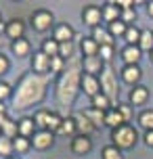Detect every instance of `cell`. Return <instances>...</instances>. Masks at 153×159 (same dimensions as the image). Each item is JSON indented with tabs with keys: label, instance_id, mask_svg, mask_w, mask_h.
I'll use <instances>...</instances> for the list:
<instances>
[{
	"label": "cell",
	"instance_id": "cell-1",
	"mask_svg": "<svg viewBox=\"0 0 153 159\" xmlns=\"http://www.w3.org/2000/svg\"><path fill=\"white\" fill-rule=\"evenodd\" d=\"M50 75H38V73H25L21 75L19 84H17L15 92H13V107L15 109H27L32 105H38L46 96V88H49Z\"/></svg>",
	"mask_w": 153,
	"mask_h": 159
},
{
	"label": "cell",
	"instance_id": "cell-2",
	"mask_svg": "<svg viewBox=\"0 0 153 159\" xmlns=\"http://www.w3.org/2000/svg\"><path fill=\"white\" fill-rule=\"evenodd\" d=\"M80 84H82V61L69 59V63L65 65L63 73L57 80V88H55L57 103L61 107H72L76 96H78Z\"/></svg>",
	"mask_w": 153,
	"mask_h": 159
},
{
	"label": "cell",
	"instance_id": "cell-3",
	"mask_svg": "<svg viewBox=\"0 0 153 159\" xmlns=\"http://www.w3.org/2000/svg\"><path fill=\"white\" fill-rule=\"evenodd\" d=\"M137 143H138V132H137L134 126L124 124V126L111 130V144L118 147L120 151H128V149H132Z\"/></svg>",
	"mask_w": 153,
	"mask_h": 159
},
{
	"label": "cell",
	"instance_id": "cell-4",
	"mask_svg": "<svg viewBox=\"0 0 153 159\" xmlns=\"http://www.w3.org/2000/svg\"><path fill=\"white\" fill-rule=\"evenodd\" d=\"M101 92L109 96V101L113 103V107H118V96H120V86H118V78L113 73V67L109 63L105 65L103 73H101Z\"/></svg>",
	"mask_w": 153,
	"mask_h": 159
},
{
	"label": "cell",
	"instance_id": "cell-5",
	"mask_svg": "<svg viewBox=\"0 0 153 159\" xmlns=\"http://www.w3.org/2000/svg\"><path fill=\"white\" fill-rule=\"evenodd\" d=\"M82 21L88 25V27H99V23L103 21V8H99L97 4H88V7H84L82 11Z\"/></svg>",
	"mask_w": 153,
	"mask_h": 159
},
{
	"label": "cell",
	"instance_id": "cell-6",
	"mask_svg": "<svg viewBox=\"0 0 153 159\" xmlns=\"http://www.w3.org/2000/svg\"><path fill=\"white\" fill-rule=\"evenodd\" d=\"M53 144H55V134L49 132V130H38V132L32 136V147L36 151H46Z\"/></svg>",
	"mask_w": 153,
	"mask_h": 159
},
{
	"label": "cell",
	"instance_id": "cell-7",
	"mask_svg": "<svg viewBox=\"0 0 153 159\" xmlns=\"http://www.w3.org/2000/svg\"><path fill=\"white\" fill-rule=\"evenodd\" d=\"M50 25H53V13L50 11H36L32 15V27L36 32H46L50 30Z\"/></svg>",
	"mask_w": 153,
	"mask_h": 159
},
{
	"label": "cell",
	"instance_id": "cell-8",
	"mask_svg": "<svg viewBox=\"0 0 153 159\" xmlns=\"http://www.w3.org/2000/svg\"><path fill=\"white\" fill-rule=\"evenodd\" d=\"M32 71L38 73V75H46V73L50 71V57L44 55L42 50L34 52V57H32Z\"/></svg>",
	"mask_w": 153,
	"mask_h": 159
},
{
	"label": "cell",
	"instance_id": "cell-9",
	"mask_svg": "<svg viewBox=\"0 0 153 159\" xmlns=\"http://www.w3.org/2000/svg\"><path fill=\"white\" fill-rule=\"evenodd\" d=\"M80 88L84 90V94L95 98V96L101 92V80L97 75H88V73H82V84Z\"/></svg>",
	"mask_w": 153,
	"mask_h": 159
},
{
	"label": "cell",
	"instance_id": "cell-10",
	"mask_svg": "<svg viewBox=\"0 0 153 159\" xmlns=\"http://www.w3.org/2000/svg\"><path fill=\"white\" fill-rule=\"evenodd\" d=\"M105 61L101 59V57H84L82 59V69H84V73H88V75H97L99 73H103L105 69Z\"/></svg>",
	"mask_w": 153,
	"mask_h": 159
},
{
	"label": "cell",
	"instance_id": "cell-11",
	"mask_svg": "<svg viewBox=\"0 0 153 159\" xmlns=\"http://www.w3.org/2000/svg\"><path fill=\"white\" fill-rule=\"evenodd\" d=\"M143 78V71L138 65H124L122 67V80L130 86H138V82Z\"/></svg>",
	"mask_w": 153,
	"mask_h": 159
},
{
	"label": "cell",
	"instance_id": "cell-12",
	"mask_svg": "<svg viewBox=\"0 0 153 159\" xmlns=\"http://www.w3.org/2000/svg\"><path fill=\"white\" fill-rule=\"evenodd\" d=\"M73 121H76V130H78V134H82V136H90L95 130H97V126H95L84 113H76V115H73Z\"/></svg>",
	"mask_w": 153,
	"mask_h": 159
},
{
	"label": "cell",
	"instance_id": "cell-13",
	"mask_svg": "<svg viewBox=\"0 0 153 159\" xmlns=\"http://www.w3.org/2000/svg\"><path fill=\"white\" fill-rule=\"evenodd\" d=\"M72 151L76 153V155H86V153L92 151V140H90V136H73L72 140Z\"/></svg>",
	"mask_w": 153,
	"mask_h": 159
},
{
	"label": "cell",
	"instance_id": "cell-14",
	"mask_svg": "<svg viewBox=\"0 0 153 159\" xmlns=\"http://www.w3.org/2000/svg\"><path fill=\"white\" fill-rule=\"evenodd\" d=\"M4 34H7L13 42H15V40H21L23 34H25V23L21 21V19H11V21L7 23V32Z\"/></svg>",
	"mask_w": 153,
	"mask_h": 159
},
{
	"label": "cell",
	"instance_id": "cell-15",
	"mask_svg": "<svg viewBox=\"0 0 153 159\" xmlns=\"http://www.w3.org/2000/svg\"><path fill=\"white\" fill-rule=\"evenodd\" d=\"M72 38H73V27L69 23H59L55 27V32H53V40H57L59 44L72 42Z\"/></svg>",
	"mask_w": 153,
	"mask_h": 159
},
{
	"label": "cell",
	"instance_id": "cell-16",
	"mask_svg": "<svg viewBox=\"0 0 153 159\" xmlns=\"http://www.w3.org/2000/svg\"><path fill=\"white\" fill-rule=\"evenodd\" d=\"M90 38L95 40L99 46H113V36L109 34V30H105L101 25L92 30V36H90Z\"/></svg>",
	"mask_w": 153,
	"mask_h": 159
},
{
	"label": "cell",
	"instance_id": "cell-17",
	"mask_svg": "<svg viewBox=\"0 0 153 159\" xmlns=\"http://www.w3.org/2000/svg\"><path fill=\"white\" fill-rule=\"evenodd\" d=\"M124 124H126V119H124V115L120 113L118 107H113V109H109V111L105 113V126H109L111 130L124 126Z\"/></svg>",
	"mask_w": 153,
	"mask_h": 159
},
{
	"label": "cell",
	"instance_id": "cell-18",
	"mask_svg": "<svg viewBox=\"0 0 153 159\" xmlns=\"http://www.w3.org/2000/svg\"><path fill=\"white\" fill-rule=\"evenodd\" d=\"M141 57H143V50L138 46H124V50H122V59L126 65H138Z\"/></svg>",
	"mask_w": 153,
	"mask_h": 159
},
{
	"label": "cell",
	"instance_id": "cell-19",
	"mask_svg": "<svg viewBox=\"0 0 153 159\" xmlns=\"http://www.w3.org/2000/svg\"><path fill=\"white\" fill-rule=\"evenodd\" d=\"M0 132H2V136H7V138H11V140H15L17 136H19L17 121H13L11 117H4L2 121H0Z\"/></svg>",
	"mask_w": 153,
	"mask_h": 159
},
{
	"label": "cell",
	"instance_id": "cell-20",
	"mask_svg": "<svg viewBox=\"0 0 153 159\" xmlns=\"http://www.w3.org/2000/svg\"><path fill=\"white\" fill-rule=\"evenodd\" d=\"M147 98H149V88L147 86H134L130 90V103L132 105H145Z\"/></svg>",
	"mask_w": 153,
	"mask_h": 159
},
{
	"label": "cell",
	"instance_id": "cell-21",
	"mask_svg": "<svg viewBox=\"0 0 153 159\" xmlns=\"http://www.w3.org/2000/svg\"><path fill=\"white\" fill-rule=\"evenodd\" d=\"M17 128H19V136L23 138H32L36 134V124H34V117H23L17 121Z\"/></svg>",
	"mask_w": 153,
	"mask_h": 159
},
{
	"label": "cell",
	"instance_id": "cell-22",
	"mask_svg": "<svg viewBox=\"0 0 153 159\" xmlns=\"http://www.w3.org/2000/svg\"><path fill=\"white\" fill-rule=\"evenodd\" d=\"M120 17H122V11H120V7H118L115 2H109V4H105V7H103V21H105V23L120 21Z\"/></svg>",
	"mask_w": 153,
	"mask_h": 159
},
{
	"label": "cell",
	"instance_id": "cell-23",
	"mask_svg": "<svg viewBox=\"0 0 153 159\" xmlns=\"http://www.w3.org/2000/svg\"><path fill=\"white\" fill-rule=\"evenodd\" d=\"M90 103H92V109H99V111H109V109H113V103L109 101V96L103 94V92H99L95 98H90Z\"/></svg>",
	"mask_w": 153,
	"mask_h": 159
},
{
	"label": "cell",
	"instance_id": "cell-24",
	"mask_svg": "<svg viewBox=\"0 0 153 159\" xmlns=\"http://www.w3.org/2000/svg\"><path fill=\"white\" fill-rule=\"evenodd\" d=\"M11 50H13L17 57H27L30 50H32V44H30L25 38H21V40H15V42L11 44Z\"/></svg>",
	"mask_w": 153,
	"mask_h": 159
},
{
	"label": "cell",
	"instance_id": "cell-25",
	"mask_svg": "<svg viewBox=\"0 0 153 159\" xmlns=\"http://www.w3.org/2000/svg\"><path fill=\"white\" fill-rule=\"evenodd\" d=\"M99 44L92 38H82V55L84 57H99Z\"/></svg>",
	"mask_w": 153,
	"mask_h": 159
},
{
	"label": "cell",
	"instance_id": "cell-26",
	"mask_svg": "<svg viewBox=\"0 0 153 159\" xmlns=\"http://www.w3.org/2000/svg\"><path fill=\"white\" fill-rule=\"evenodd\" d=\"M141 32H143V30H138V27H134V25H128L126 36H124V40H126V46H138Z\"/></svg>",
	"mask_w": 153,
	"mask_h": 159
},
{
	"label": "cell",
	"instance_id": "cell-27",
	"mask_svg": "<svg viewBox=\"0 0 153 159\" xmlns=\"http://www.w3.org/2000/svg\"><path fill=\"white\" fill-rule=\"evenodd\" d=\"M138 48H141V50H147V52H151V50H153V32H151V30H143V32H141Z\"/></svg>",
	"mask_w": 153,
	"mask_h": 159
},
{
	"label": "cell",
	"instance_id": "cell-28",
	"mask_svg": "<svg viewBox=\"0 0 153 159\" xmlns=\"http://www.w3.org/2000/svg\"><path fill=\"white\" fill-rule=\"evenodd\" d=\"M138 126L145 128V132H151L153 130V111L151 109L141 111V115H138Z\"/></svg>",
	"mask_w": 153,
	"mask_h": 159
},
{
	"label": "cell",
	"instance_id": "cell-29",
	"mask_svg": "<svg viewBox=\"0 0 153 159\" xmlns=\"http://www.w3.org/2000/svg\"><path fill=\"white\" fill-rule=\"evenodd\" d=\"M73 132H78V130H76V121H73V117H63V121H61V126H59V132H57V134L72 136Z\"/></svg>",
	"mask_w": 153,
	"mask_h": 159
},
{
	"label": "cell",
	"instance_id": "cell-30",
	"mask_svg": "<svg viewBox=\"0 0 153 159\" xmlns=\"http://www.w3.org/2000/svg\"><path fill=\"white\" fill-rule=\"evenodd\" d=\"M107 30H109V34H111L113 38H120V36L124 38V36H126V30H128V25H126V23L120 19V21H113V23H109V25H107Z\"/></svg>",
	"mask_w": 153,
	"mask_h": 159
},
{
	"label": "cell",
	"instance_id": "cell-31",
	"mask_svg": "<svg viewBox=\"0 0 153 159\" xmlns=\"http://www.w3.org/2000/svg\"><path fill=\"white\" fill-rule=\"evenodd\" d=\"M40 50L44 52V55H49L50 59H53V57H59V42H57V40H50V38L44 40Z\"/></svg>",
	"mask_w": 153,
	"mask_h": 159
},
{
	"label": "cell",
	"instance_id": "cell-32",
	"mask_svg": "<svg viewBox=\"0 0 153 159\" xmlns=\"http://www.w3.org/2000/svg\"><path fill=\"white\" fill-rule=\"evenodd\" d=\"M84 115H86V117H88L97 128L105 126V111H99V109H92V107H90L88 111H84Z\"/></svg>",
	"mask_w": 153,
	"mask_h": 159
},
{
	"label": "cell",
	"instance_id": "cell-33",
	"mask_svg": "<svg viewBox=\"0 0 153 159\" xmlns=\"http://www.w3.org/2000/svg\"><path fill=\"white\" fill-rule=\"evenodd\" d=\"M15 153V149H13V140L11 138H7V136H0V157H11Z\"/></svg>",
	"mask_w": 153,
	"mask_h": 159
},
{
	"label": "cell",
	"instance_id": "cell-34",
	"mask_svg": "<svg viewBox=\"0 0 153 159\" xmlns=\"http://www.w3.org/2000/svg\"><path fill=\"white\" fill-rule=\"evenodd\" d=\"M13 149L15 153H25L32 149V140L30 138H23V136H17L15 140H13Z\"/></svg>",
	"mask_w": 153,
	"mask_h": 159
},
{
	"label": "cell",
	"instance_id": "cell-35",
	"mask_svg": "<svg viewBox=\"0 0 153 159\" xmlns=\"http://www.w3.org/2000/svg\"><path fill=\"white\" fill-rule=\"evenodd\" d=\"M49 115H50V111H46V109H40V111L36 113V115H34V124H36V128H40V130H46Z\"/></svg>",
	"mask_w": 153,
	"mask_h": 159
},
{
	"label": "cell",
	"instance_id": "cell-36",
	"mask_svg": "<svg viewBox=\"0 0 153 159\" xmlns=\"http://www.w3.org/2000/svg\"><path fill=\"white\" fill-rule=\"evenodd\" d=\"M101 157L103 159H124L122 157V151L118 147H113V144H107L103 151H101Z\"/></svg>",
	"mask_w": 153,
	"mask_h": 159
},
{
	"label": "cell",
	"instance_id": "cell-37",
	"mask_svg": "<svg viewBox=\"0 0 153 159\" xmlns=\"http://www.w3.org/2000/svg\"><path fill=\"white\" fill-rule=\"evenodd\" d=\"M65 65H67L65 59H61V57H53V59H50V73H63Z\"/></svg>",
	"mask_w": 153,
	"mask_h": 159
},
{
	"label": "cell",
	"instance_id": "cell-38",
	"mask_svg": "<svg viewBox=\"0 0 153 159\" xmlns=\"http://www.w3.org/2000/svg\"><path fill=\"white\" fill-rule=\"evenodd\" d=\"M73 44L72 42H63V44H59V57H61V59H65V61H67V59H73Z\"/></svg>",
	"mask_w": 153,
	"mask_h": 159
},
{
	"label": "cell",
	"instance_id": "cell-39",
	"mask_svg": "<svg viewBox=\"0 0 153 159\" xmlns=\"http://www.w3.org/2000/svg\"><path fill=\"white\" fill-rule=\"evenodd\" d=\"M120 19L126 25H132V23H134V19H137V8H134V7H132V8H124Z\"/></svg>",
	"mask_w": 153,
	"mask_h": 159
},
{
	"label": "cell",
	"instance_id": "cell-40",
	"mask_svg": "<svg viewBox=\"0 0 153 159\" xmlns=\"http://www.w3.org/2000/svg\"><path fill=\"white\" fill-rule=\"evenodd\" d=\"M7 98H13V88L7 82H0V103H4Z\"/></svg>",
	"mask_w": 153,
	"mask_h": 159
},
{
	"label": "cell",
	"instance_id": "cell-41",
	"mask_svg": "<svg viewBox=\"0 0 153 159\" xmlns=\"http://www.w3.org/2000/svg\"><path fill=\"white\" fill-rule=\"evenodd\" d=\"M99 57L103 59L105 63H109L113 59V46H101L99 48Z\"/></svg>",
	"mask_w": 153,
	"mask_h": 159
},
{
	"label": "cell",
	"instance_id": "cell-42",
	"mask_svg": "<svg viewBox=\"0 0 153 159\" xmlns=\"http://www.w3.org/2000/svg\"><path fill=\"white\" fill-rule=\"evenodd\" d=\"M118 109H120V113L124 115V119H126V124L130 121V117H132V109H130V105H126V103H120L118 105Z\"/></svg>",
	"mask_w": 153,
	"mask_h": 159
},
{
	"label": "cell",
	"instance_id": "cell-43",
	"mask_svg": "<svg viewBox=\"0 0 153 159\" xmlns=\"http://www.w3.org/2000/svg\"><path fill=\"white\" fill-rule=\"evenodd\" d=\"M7 71H8V59L0 52V75H4Z\"/></svg>",
	"mask_w": 153,
	"mask_h": 159
},
{
	"label": "cell",
	"instance_id": "cell-44",
	"mask_svg": "<svg viewBox=\"0 0 153 159\" xmlns=\"http://www.w3.org/2000/svg\"><path fill=\"white\" fill-rule=\"evenodd\" d=\"M143 140H145V144H147V147H151V149H153V130H151V132H145Z\"/></svg>",
	"mask_w": 153,
	"mask_h": 159
},
{
	"label": "cell",
	"instance_id": "cell-45",
	"mask_svg": "<svg viewBox=\"0 0 153 159\" xmlns=\"http://www.w3.org/2000/svg\"><path fill=\"white\" fill-rule=\"evenodd\" d=\"M7 117V107H4V103H0V121Z\"/></svg>",
	"mask_w": 153,
	"mask_h": 159
},
{
	"label": "cell",
	"instance_id": "cell-46",
	"mask_svg": "<svg viewBox=\"0 0 153 159\" xmlns=\"http://www.w3.org/2000/svg\"><path fill=\"white\" fill-rule=\"evenodd\" d=\"M147 13H149V17H153V0L147 4Z\"/></svg>",
	"mask_w": 153,
	"mask_h": 159
},
{
	"label": "cell",
	"instance_id": "cell-47",
	"mask_svg": "<svg viewBox=\"0 0 153 159\" xmlns=\"http://www.w3.org/2000/svg\"><path fill=\"white\" fill-rule=\"evenodd\" d=\"M0 32H7V25L4 23H0Z\"/></svg>",
	"mask_w": 153,
	"mask_h": 159
},
{
	"label": "cell",
	"instance_id": "cell-48",
	"mask_svg": "<svg viewBox=\"0 0 153 159\" xmlns=\"http://www.w3.org/2000/svg\"><path fill=\"white\" fill-rule=\"evenodd\" d=\"M8 159H21V157H8Z\"/></svg>",
	"mask_w": 153,
	"mask_h": 159
},
{
	"label": "cell",
	"instance_id": "cell-49",
	"mask_svg": "<svg viewBox=\"0 0 153 159\" xmlns=\"http://www.w3.org/2000/svg\"><path fill=\"white\" fill-rule=\"evenodd\" d=\"M151 61H153V50H151Z\"/></svg>",
	"mask_w": 153,
	"mask_h": 159
},
{
	"label": "cell",
	"instance_id": "cell-50",
	"mask_svg": "<svg viewBox=\"0 0 153 159\" xmlns=\"http://www.w3.org/2000/svg\"><path fill=\"white\" fill-rule=\"evenodd\" d=\"M0 23H2V17H0Z\"/></svg>",
	"mask_w": 153,
	"mask_h": 159
},
{
	"label": "cell",
	"instance_id": "cell-51",
	"mask_svg": "<svg viewBox=\"0 0 153 159\" xmlns=\"http://www.w3.org/2000/svg\"><path fill=\"white\" fill-rule=\"evenodd\" d=\"M0 46H2V40H0Z\"/></svg>",
	"mask_w": 153,
	"mask_h": 159
},
{
	"label": "cell",
	"instance_id": "cell-52",
	"mask_svg": "<svg viewBox=\"0 0 153 159\" xmlns=\"http://www.w3.org/2000/svg\"><path fill=\"white\" fill-rule=\"evenodd\" d=\"M0 136H2V132H0Z\"/></svg>",
	"mask_w": 153,
	"mask_h": 159
}]
</instances>
